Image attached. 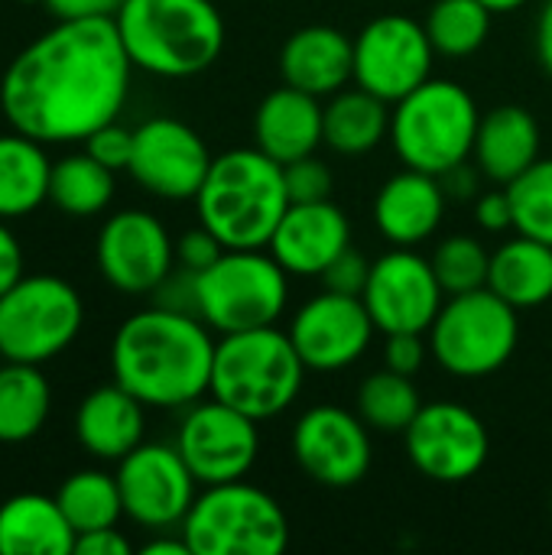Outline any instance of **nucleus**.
<instances>
[{
	"instance_id": "nucleus-1",
	"label": "nucleus",
	"mask_w": 552,
	"mask_h": 555,
	"mask_svg": "<svg viewBox=\"0 0 552 555\" xmlns=\"http://www.w3.org/2000/svg\"><path fill=\"white\" fill-rule=\"evenodd\" d=\"M130 75L114 16L59 20L3 68L0 114L10 130L39 143H85L117 120Z\"/></svg>"
},
{
	"instance_id": "nucleus-2",
	"label": "nucleus",
	"mask_w": 552,
	"mask_h": 555,
	"mask_svg": "<svg viewBox=\"0 0 552 555\" xmlns=\"http://www.w3.org/2000/svg\"><path fill=\"white\" fill-rule=\"evenodd\" d=\"M215 345L198 315L153 302L114 332L111 374L150 410H185L211 387Z\"/></svg>"
},
{
	"instance_id": "nucleus-3",
	"label": "nucleus",
	"mask_w": 552,
	"mask_h": 555,
	"mask_svg": "<svg viewBox=\"0 0 552 555\" xmlns=\"http://www.w3.org/2000/svg\"><path fill=\"white\" fill-rule=\"evenodd\" d=\"M195 215L228 250L267 247L290 208L283 166L257 146L228 150L211 159L198 189Z\"/></svg>"
},
{
	"instance_id": "nucleus-4",
	"label": "nucleus",
	"mask_w": 552,
	"mask_h": 555,
	"mask_svg": "<svg viewBox=\"0 0 552 555\" xmlns=\"http://www.w3.org/2000/svg\"><path fill=\"white\" fill-rule=\"evenodd\" d=\"M114 23L133 68L156 78H195L224 49V20L211 0H124Z\"/></svg>"
},
{
	"instance_id": "nucleus-5",
	"label": "nucleus",
	"mask_w": 552,
	"mask_h": 555,
	"mask_svg": "<svg viewBox=\"0 0 552 555\" xmlns=\"http://www.w3.org/2000/svg\"><path fill=\"white\" fill-rule=\"evenodd\" d=\"M306 371L290 332L277 325L231 332L215 345L208 393L264 423L296 403Z\"/></svg>"
},
{
	"instance_id": "nucleus-6",
	"label": "nucleus",
	"mask_w": 552,
	"mask_h": 555,
	"mask_svg": "<svg viewBox=\"0 0 552 555\" xmlns=\"http://www.w3.org/2000/svg\"><path fill=\"white\" fill-rule=\"evenodd\" d=\"M482 111L468 88L449 78H426L394 104L390 143L403 166L446 176L475 153Z\"/></svg>"
},
{
	"instance_id": "nucleus-7",
	"label": "nucleus",
	"mask_w": 552,
	"mask_h": 555,
	"mask_svg": "<svg viewBox=\"0 0 552 555\" xmlns=\"http://www.w3.org/2000/svg\"><path fill=\"white\" fill-rule=\"evenodd\" d=\"M179 533L192 555H280L290 517L273 494L241 478L198 491Z\"/></svg>"
},
{
	"instance_id": "nucleus-8",
	"label": "nucleus",
	"mask_w": 552,
	"mask_h": 555,
	"mask_svg": "<svg viewBox=\"0 0 552 555\" xmlns=\"http://www.w3.org/2000/svg\"><path fill=\"white\" fill-rule=\"evenodd\" d=\"M290 302V273L264 247L224 250L195 273V315L218 335L277 325Z\"/></svg>"
},
{
	"instance_id": "nucleus-9",
	"label": "nucleus",
	"mask_w": 552,
	"mask_h": 555,
	"mask_svg": "<svg viewBox=\"0 0 552 555\" xmlns=\"http://www.w3.org/2000/svg\"><path fill=\"white\" fill-rule=\"evenodd\" d=\"M517 312L521 309L488 286L446 296L436 322L426 332L433 361L462 380L498 374L514 358L521 341Z\"/></svg>"
},
{
	"instance_id": "nucleus-10",
	"label": "nucleus",
	"mask_w": 552,
	"mask_h": 555,
	"mask_svg": "<svg viewBox=\"0 0 552 555\" xmlns=\"http://www.w3.org/2000/svg\"><path fill=\"white\" fill-rule=\"evenodd\" d=\"M81 325L85 302L68 280L23 273L0 296V358L42 367L72 348Z\"/></svg>"
},
{
	"instance_id": "nucleus-11",
	"label": "nucleus",
	"mask_w": 552,
	"mask_h": 555,
	"mask_svg": "<svg viewBox=\"0 0 552 555\" xmlns=\"http://www.w3.org/2000/svg\"><path fill=\"white\" fill-rule=\"evenodd\" d=\"M260 423L247 413L221 403L198 400L185 406V416L176 433V449L185 459L189 472L202 488L241 481L260 455Z\"/></svg>"
},
{
	"instance_id": "nucleus-12",
	"label": "nucleus",
	"mask_w": 552,
	"mask_h": 555,
	"mask_svg": "<svg viewBox=\"0 0 552 555\" xmlns=\"http://www.w3.org/2000/svg\"><path fill=\"white\" fill-rule=\"evenodd\" d=\"M436 49L426 26L403 13L371 20L355 36V85L397 104L433 78Z\"/></svg>"
},
{
	"instance_id": "nucleus-13",
	"label": "nucleus",
	"mask_w": 552,
	"mask_h": 555,
	"mask_svg": "<svg viewBox=\"0 0 552 555\" xmlns=\"http://www.w3.org/2000/svg\"><path fill=\"white\" fill-rule=\"evenodd\" d=\"M403 446L410 465L423 478L439 485H462L475 478L491 452L482 416L449 400L423 403V410L403 433Z\"/></svg>"
},
{
	"instance_id": "nucleus-14",
	"label": "nucleus",
	"mask_w": 552,
	"mask_h": 555,
	"mask_svg": "<svg viewBox=\"0 0 552 555\" xmlns=\"http://www.w3.org/2000/svg\"><path fill=\"white\" fill-rule=\"evenodd\" d=\"M114 478L120 488L124 517L153 533L182 527L198 494V481L179 449L163 442H140L117 462Z\"/></svg>"
},
{
	"instance_id": "nucleus-15",
	"label": "nucleus",
	"mask_w": 552,
	"mask_h": 555,
	"mask_svg": "<svg viewBox=\"0 0 552 555\" xmlns=\"http://www.w3.org/2000/svg\"><path fill=\"white\" fill-rule=\"evenodd\" d=\"M296 465L322 488H355L368 478L374 462L368 423L335 403L309 406L290 436Z\"/></svg>"
},
{
	"instance_id": "nucleus-16",
	"label": "nucleus",
	"mask_w": 552,
	"mask_h": 555,
	"mask_svg": "<svg viewBox=\"0 0 552 555\" xmlns=\"http://www.w3.org/2000/svg\"><path fill=\"white\" fill-rule=\"evenodd\" d=\"M94 257L107 286L127 296H150L176 270V241L153 211L124 208L101 224Z\"/></svg>"
},
{
	"instance_id": "nucleus-17",
	"label": "nucleus",
	"mask_w": 552,
	"mask_h": 555,
	"mask_svg": "<svg viewBox=\"0 0 552 555\" xmlns=\"http://www.w3.org/2000/svg\"><path fill=\"white\" fill-rule=\"evenodd\" d=\"M361 299L381 335H426L446 302V289L433 270V260H426L413 247H394L371 263V276Z\"/></svg>"
},
{
	"instance_id": "nucleus-18",
	"label": "nucleus",
	"mask_w": 552,
	"mask_h": 555,
	"mask_svg": "<svg viewBox=\"0 0 552 555\" xmlns=\"http://www.w3.org/2000/svg\"><path fill=\"white\" fill-rule=\"evenodd\" d=\"M211 153L205 140L176 117H150L133 130V156L127 172L163 202H192L208 176Z\"/></svg>"
},
{
	"instance_id": "nucleus-19",
	"label": "nucleus",
	"mask_w": 552,
	"mask_h": 555,
	"mask_svg": "<svg viewBox=\"0 0 552 555\" xmlns=\"http://www.w3.org/2000/svg\"><path fill=\"white\" fill-rule=\"evenodd\" d=\"M286 332L309 371L332 374L368 354L377 325L361 296L322 289L296 309Z\"/></svg>"
},
{
	"instance_id": "nucleus-20",
	"label": "nucleus",
	"mask_w": 552,
	"mask_h": 555,
	"mask_svg": "<svg viewBox=\"0 0 552 555\" xmlns=\"http://www.w3.org/2000/svg\"><path fill=\"white\" fill-rule=\"evenodd\" d=\"M351 247V221L332 202H293L280 218L267 250L290 276H322Z\"/></svg>"
},
{
	"instance_id": "nucleus-21",
	"label": "nucleus",
	"mask_w": 552,
	"mask_h": 555,
	"mask_svg": "<svg viewBox=\"0 0 552 555\" xmlns=\"http://www.w3.org/2000/svg\"><path fill=\"white\" fill-rule=\"evenodd\" d=\"M446 185L439 176L403 169L390 176L374 195V224L394 247H416L429 241L446 215Z\"/></svg>"
},
{
	"instance_id": "nucleus-22",
	"label": "nucleus",
	"mask_w": 552,
	"mask_h": 555,
	"mask_svg": "<svg viewBox=\"0 0 552 555\" xmlns=\"http://www.w3.org/2000/svg\"><path fill=\"white\" fill-rule=\"evenodd\" d=\"M322 98L299 91L293 85L273 88L254 111V146L264 150L280 166L312 156L322 143Z\"/></svg>"
},
{
	"instance_id": "nucleus-23",
	"label": "nucleus",
	"mask_w": 552,
	"mask_h": 555,
	"mask_svg": "<svg viewBox=\"0 0 552 555\" xmlns=\"http://www.w3.org/2000/svg\"><path fill=\"white\" fill-rule=\"evenodd\" d=\"M280 75L283 85L332 98L355 81V39L335 26H303L280 49Z\"/></svg>"
},
{
	"instance_id": "nucleus-24",
	"label": "nucleus",
	"mask_w": 552,
	"mask_h": 555,
	"mask_svg": "<svg viewBox=\"0 0 552 555\" xmlns=\"http://www.w3.org/2000/svg\"><path fill=\"white\" fill-rule=\"evenodd\" d=\"M146 410L130 390L117 380L91 390L75 410V439L78 446L101 462H120L146 436Z\"/></svg>"
},
{
	"instance_id": "nucleus-25",
	"label": "nucleus",
	"mask_w": 552,
	"mask_h": 555,
	"mask_svg": "<svg viewBox=\"0 0 552 555\" xmlns=\"http://www.w3.org/2000/svg\"><path fill=\"white\" fill-rule=\"evenodd\" d=\"M475 166L485 179L511 185L540 159V124L521 104H501L482 114L475 133Z\"/></svg>"
},
{
	"instance_id": "nucleus-26",
	"label": "nucleus",
	"mask_w": 552,
	"mask_h": 555,
	"mask_svg": "<svg viewBox=\"0 0 552 555\" xmlns=\"http://www.w3.org/2000/svg\"><path fill=\"white\" fill-rule=\"evenodd\" d=\"M75 530L49 494H13L0 504V555H72Z\"/></svg>"
},
{
	"instance_id": "nucleus-27",
	"label": "nucleus",
	"mask_w": 552,
	"mask_h": 555,
	"mask_svg": "<svg viewBox=\"0 0 552 555\" xmlns=\"http://www.w3.org/2000/svg\"><path fill=\"white\" fill-rule=\"evenodd\" d=\"M488 289L514 309H537L552 299V247L517 234L491 250Z\"/></svg>"
},
{
	"instance_id": "nucleus-28",
	"label": "nucleus",
	"mask_w": 552,
	"mask_h": 555,
	"mask_svg": "<svg viewBox=\"0 0 552 555\" xmlns=\"http://www.w3.org/2000/svg\"><path fill=\"white\" fill-rule=\"evenodd\" d=\"M325 146L342 156H364L390 137V104L364 88H342L322 117Z\"/></svg>"
},
{
	"instance_id": "nucleus-29",
	"label": "nucleus",
	"mask_w": 552,
	"mask_h": 555,
	"mask_svg": "<svg viewBox=\"0 0 552 555\" xmlns=\"http://www.w3.org/2000/svg\"><path fill=\"white\" fill-rule=\"evenodd\" d=\"M49 172L46 143L20 130L0 133V218H26L49 202Z\"/></svg>"
},
{
	"instance_id": "nucleus-30",
	"label": "nucleus",
	"mask_w": 552,
	"mask_h": 555,
	"mask_svg": "<svg viewBox=\"0 0 552 555\" xmlns=\"http://www.w3.org/2000/svg\"><path fill=\"white\" fill-rule=\"evenodd\" d=\"M52 413V387L39 364H0V442L20 446L42 433Z\"/></svg>"
},
{
	"instance_id": "nucleus-31",
	"label": "nucleus",
	"mask_w": 552,
	"mask_h": 555,
	"mask_svg": "<svg viewBox=\"0 0 552 555\" xmlns=\"http://www.w3.org/2000/svg\"><path fill=\"white\" fill-rule=\"evenodd\" d=\"M49 202L72 218H94L114 202V169L101 166L88 150L52 163Z\"/></svg>"
},
{
	"instance_id": "nucleus-32",
	"label": "nucleus",
	"mask_w": 552,
	"mask_h": 555,
	"mask_svg": "<svg viewBox=\"0 0 552 555\" xmlns=\"http://www.w3.org/2000/svg\"><path fill=\"white\" fill-rule=\"evenodd\" d=\"M420 410H423V393L413 384V377L397 374L390 367L368 374L355 393V413L368 423L371 433L403 436Z\"/></svg>"
},
{
	"instance_id": "nucleus-33",
	"label": "nucleus",
	"mask_w": 552,
	"mask_h": 555,
	"mask_svg": "<svg viewBox=\"0 0 552 555\" xmlns=\"http://www.w3.org/2000/svg\"><path fill=\"white\" fill-rule=\"evenodd\" d=\"M55 501H59V507L68 517L75 533L117 527L120 517H124V501H120L117 478L101 472V468H81V472L68 475L59 485Z\"/></svg>"
},
{
	"instance_id": "nucleus-34",
	"label": "nucleus",
	"mask_w": 552,
	"mask_h": 555,
	"mask_svg": "<svg viewBox=\"0 0 552 555\" xmlns=\"http://www.w3.org/2000/svg\"><path fill=\"white\" fill-rule=\"evenodd\" d=\"M491 10L482 0H436L426 16V33L436 55L465 59L475 55L491 33Z\"/></svg>"
},
{
	"instance_id": "nucleus-35",
	"label": "nucleus",
	"mask_w": 552,
	"mask_h": 555,
	"mask_svg": "<svg viewBox=\"0 0 552 555\" xmlns=\"http://www.w3.org/2000/svg\"><path fill=\"white\" fill-rule=\"evenodd\" d=\"M429 260H433V270H436L446 296H459V293L488 286L491 250L472 234H452V237L439 241V247Z\"/></svg>"
},
{
	"instance_id": "nucleus-36",
	"label": "nucleus",
	"mask_w": 552,
	"mask_h": 555,
	"mask_svg": "<svg viewBox=\"0 0 552 555\" xmlns=\"http://www.w3.org/2000/svg\"><path fill=\"white\" fill-rule=\"evenodd\" d=\"M514 231L552 247V159H537L511 185Z\"/></svg>"
},
{
	"instance_id": "nucleus-37",
	"label": "nucleus",
	"mask_w": 552,
	"mask_h": 555,
	"mask_svg": "<svg viewBox=\"0 0 552 555\" xmlns=\"http://www.w3.org/2000/svg\"><path fill=\"white\" fill-rule=\"evenodd\" d=\"M283 179H286L290 205L293 202H325V198H332V189H335V176H332L329 163H322L316 153L286 163Z\"/></svg>"
},
{
	"instance_id": "nucleus-38",
	"label": "nucleus",
	"mask_w": 552,
	"mask_h": 555,
	"mask_svg": "<svg viewBox=\"0 0 552 555\" xmlns=\"http://www.w3.org/2000/svg\"><path fill=\"white\" fill-rule=\"evenodd\" d=\"M85 150L107 169L120 172L130 166V156H133V130L111 120L104 127H98L88 140H85Z\"/></svg>"
},
{
	"instance_id": "nucleus-39",
	"label": "nucleus",
	"mask_w": 552,
	"mask_h": 555,
	"mask_svg": "<svg viewBox=\"0 0 552 555\" xmlns=\"http://www.w3.org/2000/svg\"><path fill=\"white\" fill-rule=\"evenodd\" d=\"M381 354H384V367L416 377L433 351H429V338L423 332H390V335H384Z\"/></svg>"
},
{
	"instance_id": "nucleus-40",
	"label": "nucleus",
	"mask_w": 552,
	"mask_h": 555,
	"mask_svg": "<svg viewBox=\"0 0 552 555\" xmlns=\"http://www.w3.org/2000/svg\"><path fill=\"white\" fill-rule=\"evenodd\" d=\"M224 250H228V247H224L205 224H198V228L185 231V234L176 241V267H182V270H189V273H202V270H208Z\"/></svg>"
},
{
	"instance_id": "nucleus-41",
	"label": "nucleus",
	"mask_w": 552,
	"mask_h": 555,
	"mask_svg": "<svg viewBox=\"0 0 552 555\" xmlns=\"http://www.w3.org/2000/svg\"><path fill=\"white\" fill-rule=\"evenodd\" d=\"M368 276H371V263H368L358 250L348 247L345 254H338V257L325 267V273H322L319 280H322V286L332 289V293L361 296L364 286H368Z\"/></svg>"
},
{
	"instance_id": "nucleus-42",
	"label": "nucleus",
	"mask_w": 552,
	"mask_h": 555,
	"mask_svg": "<svg viewBox=\"0 0 552 555\" xmlns=\"http://www.w3.org/2000/svg\"><path fill=\"white\" fill-rule=\"evenodd\" d=\"M475 218H478V224H482L485 231H491V234L511 231V228H514V205H511L508 185L478 195V202H475Z\"/></svg>"
},
{
	"instance_id": "nucleus-43",
	"label": "nucleus",
	"mask_w": 552,
	"mask_h": 555,
	"mask_svg": "<svg viewBox=\"0 0 552 555\" xmlns=\"http://www.w3.org/2000/svg\"><path fill=\"white\" fill-rule=\"evenodd\" d=\"M130 543L117 527H104V530H88L75 537V553L72 555H130Z\"/></svg>"
},
{
	"instance_id": "nucleus-44",
	"label": "nucleus",
	"mask_w": 552,
	"mask_h": 555,
	"mask_svg": "<svg viewBox=\"0 0 552 555\" xmlns=\"http://www.w3.org/2000/svg\"><path fill=\"white\" fill-rule=\"evenodd\" d=\"M124 0H46V10L55 20H98L114 16Z\"/></svg>"
},
{
	"instance_id": "nucleus-45",
	"label": "nucleus",
	"mask_w": 552,
	"mask_h": 555,
	"mask_svg": "<svg viewBox=\"0 0 552 555\" xmlns=\"http://www.w3.org/2000/svg\"><path fill=\"white\" fill-rule=\"evenodd\" d=\"M23 247L16 241V234L10 231V224L0 218V296L23 276Z\"/></svg>"
},
{
	"instance_id": "nucleus-46",
	"label": "nucleus",
	"mask_w": 552,
	"mask_h": 555,
	"mask_svg": "<svg viewBox=\"0 0 552 555\" xmlns=\"http://www.w3.org/2000/svg\"><path fill=\"white\" fill-rule=\"evenodd\" d=\"M537 55H540V65L550 72L552 78V0L543 3L540 20H537Z\"/></svg>"
},
{
	"instance_id": "nucleus-47",
	"label": "nucleus",
	"mask_w": 552,
	"mask_h": 555,
	"mask_svg": "<svg viewBox=\"0 0 552 555\" xmlns=\"http://www.w3.org/2000/svg\"><path fill=\"white\" fill-rule=\"evenodd\" d=\"M166 533H172V530H159L156 540L143 543V555H192L182 533L179 537H166Z\"/></svg>"
},
{
	"instance_id": "nucleus-48",
	"label": "nucleus",
	"mask_w": 552,
	"mask_h": 555,
	"mask_svg": "<svg viewBox=\"0 0 552 555\" xmlns=\"http://www.w3.org/2000/svg\"><path fill=\"white\" fill-rule=\"evenodd\" d=\"M491 13H514V10H521L527 0H482Z\"/></svg>"
},
{
	"instance_id": "nucleus-49",
	"label": "nucleus",
	"mask_w": 552,
	"mask_h": 555,
	"mask_svg": "<svg viewBox=\"0 0 552 555\" xmlns=\"http://www.w3.org/2000/svg\"><path fill=\"white\" fill-rule=\"evenodd\" d=\"M20 3H46V0H20Z\"/></svg>"
}]
</instances>
